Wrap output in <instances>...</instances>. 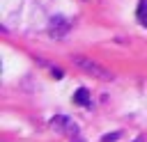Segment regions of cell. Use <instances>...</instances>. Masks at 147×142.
Returning <instances> with one entry per match:
<instances>
[{
    "label": "cell",
    "mask_w": 147,
    "mask_h": 142,
    "mask_svg": "<svg viewBox=\"0 0 147 142\" xmlns=\"http://www.w3.org/2000/svg\"><path fill=\"white\" fill-rule=\"evenodd\" d=\"M71 142H83V140H80V137H78V135H76V137H74V140H71Z\"/></svg>",
    "instance_id": "9c48e42d"
},
{
    "label": "cell",
    "mask_w": 147,
    "mask_h": 142,
    "mask_svg": "<svg viewBox=\"0 0 147 142\" xmlns=\"http://www.w3.org/2000/svg\"><path fill=\"white\" fill-rule=\"evenodd\" d=\"M48 30H51L53 37H64V34H69V30H71V21L64 18L62 14H55V16L51 18V23H48Z\"/></svg>",
    "instance_id": "3957f363"
},
{
    "label": "cell",
    "mask_w": 147,
    "mask_h": 142,
    "mask_svg": "<svg viewBox=\"0 0 147 142\" xmlns=\"http://www.w3.org/2000/svg\"><path fill=\"white\" fill-rule=\"evenodd\" d=\"M74 103H78V105H90V92L85 89V87H80L76 94H74Z\"/></svg>",
    "instance_id": "5b68a950"
},
{
    "label": "cell",
    "mask_w": 147,
    "mask_h": 142,
    "mask_svg": "<svg viewBox=\"0 0 147 142\" xmlns=\"http://www.w3.org/2000/svg\"><path fill=\"white\" fill-rule=\"evenodd\" d=\"M133 142H145V137H136V140H133Z\"/></svg>",
    "instance_id": "ba28073f"
},
{
    "label": "cell",
    "mask_w": 147,
    "mask_h": 142,
    "mask_svg": "<svg viewBox=\"0 0 147 142\" xmlns=\"http://www.w3.org/2000/svg\"><path fill=\"white\" fill-rule=\"evenodd\" d=\"M71 62H74L80 71H85V73H90V76H94V78H99V80H103V82L115 80V73H113L110 69L101 66L99 62H94V60H90V57H85V55H74Z\"/></svg>",
    "instance_id": "6da1fadb"
},
{
    "label": "cell",
    "mask_w": 147,
    "mask_h": 142,
    "mask_svg": "<svg viewBox=\"0 0 147 142\" xmlns=\"http://www.w3.org/2000/svg\"><path fill=\"white\" fill-rule=\"evenodd\" d=\"M119 137H122V133H108V135L101 137V142H115V140H119Z\"/></svg>",
    "instance_id": "8992f818"
},
{
    "label": "cell",
    "mask_w": 147,
    "mask_h": 142,
    "mask_svg": "<svg viewBox=\"0 0 147 142\" xmlns=\"http://www.w3.org/2000/svg\"><path fill=\"white\" fill-rule=\"evenodd\" d=\"M136 16H138V23H140L142 27H147V0H140V2H138Z\"/></svg>",
    "instance_id": "277c9868"
},
{
    "label": "cell",
    "mask_w": 147,
    "mask_h": 142,
    "mask_svg": "<svg viewBox=\"0 0 147 142\" xmlns=\"http://www.w3.org/2000/svg\"><path fill=\"white\" fill-rule=\"evenodd\" d=\"M51 76H53V78H62L64 73H62V69H57V66H51Z\"/></svg>",
    "instance_id": "52a82bcc"
},
{
    "label": "cell",
    "mask_w": 147,
    "mask_h": 142,
    "mask_svg": "<svg viewBox=\"0 0 147 142\" xmlns=\"http://www.w3.org/2000/svg\"><path fill=\"white\" fill-rule=\"evenodd\" d=\"M48 124H51V128H53L55 133H67V135H71V137L78 135V124L71 121V119L64 117V115H55Z\"/></svg>",
    "instance_id": "7a4b0ae2"
}]
</instances>
